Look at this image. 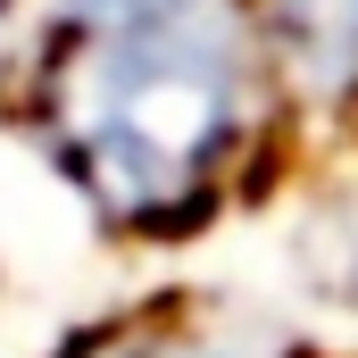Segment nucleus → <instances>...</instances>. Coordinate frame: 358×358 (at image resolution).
Returning <instances> with one entry per match:
<instances>
[{
	"label": "nucleus",
	"instance_id": "obj_1",
	"mask_svg": "<svg viewBox=\"0 0 358 358\" xmlns=\"http://www.w3.org/2000/svg\"><path fill=\"white\" fill-rule=\"evenodd\" d=\"M259 42L242 0H67L42 84L59 167L125 225L208 208L242 117Z\"/></svg>",
	"mask_w": 358,
	"mask_h": 358
},
{
	"label": "nucleus",
	"instance_id": "obj_2",
	"mask_svg": "<svg viewBox=\"0 0 358 358\" xmlns=\"http://www.w3.org/2000/svg\"><path fill=\"white\" fill-rule=\"evenodd\" d=\"M84 358H225V350H200V342H100Z\"/></svg>",
	"mask_w": 358,
	"mask_h": 358
},
{
	"label": "nucleus",
	"instance_id": "obj_3",
	"mask_svg": "<svg viewBox=\"0 0 358 358\" xmlns=\"http://www.w3.org/2000/svg\"><path fill=\"white\" fill-rule=\"evenodd\" d=\"M342 259H350V267H342V300L358 308V234H350V250H342Z\"/></svg>",
	"mask_w": 358,
	"mask_h": 358
}]
</instances>
